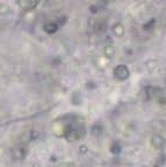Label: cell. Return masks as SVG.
I'll use <instances>...</instances> for the list:
<instances>
[{
	"label": "cell",
	"instance_id": "cell-1",
	"mask_svg": "<svg viewBox=\"0 0 166 167\" xmlns=\"http://www.w3.org/2000/svg\"><path fill=\"white\" fill-rule=\"evenodd\" d=\"M84 126L82 125H69L64 130L63 136L66 137L68 140H80L82 137H84Z\"/></svg>",
	"mask_w": 166,
	"mask_h": 167
},
{
	"label": "cell",
	"instance_id": "cell-2",
	"mask_svg": "<svg viewBox=\"0 0 166 167\" xmlns=\"http://www.w3.org/2000/svg\"><path fill=\"white\" fill-rule=\"evenodd\" d=\"M113 76L117 81H126L130 77V70L125 64H119L113 69Z\"/></svg>",
	"mask_w": 166,
	"mask_h": 167
},
{
	"label": "cell",
	"instance_id": "cell-3",
	"mask_svg": "<svg viewBox=\"0 0 166 167\" xmlns=\"http://www.w3.org/2000/svg\"><path fill=\"white\" fill-rule=\"evenodd\" d=\"M11 154L14 160H23L28 154V148H26L25 146H19V147L13 148Z\"/></svg>",
	"mask_w": 166,
	"mask_h": 167
},
{
	"label": "cell",
	"instance_id": "cell-4",
	"mask_svg": "<svg viewBox=\"0 0 166 167\" xmlns=\"http://www.w3.org/2000/svg\"><path fill=\"white\" fill-rule=\"evenodd\" d=\"M165 139L163 138L162 136H159V134H155V136L152 137V139H151V145L156 148V150H160L165 146Z\"/></svg>",
	"mask_w": 166,
	"mask_h": 167
},
{
	"label": "cell",
	"instance_id": "cell-5",
	"mask_svg": "<svg viewBox=\"0 0 166 167\" xmlns=\"http://www.w3.org/2000/svg\"><path fill=\"white\" fill-rule=\"evenodd\" d=\"M112 33L117 38H123L124 34H125V28L120 22H117L112 26Z\"/></svg>",
	"mask_w": 166,
	"mask_h": 167
},
{
	"label": "cell",
	"instance_id": "cell-6",
	"mask_svg": "<svg viewBox=\"0 0 166 167\" xmlns=\"http://www.w3.org/2000/svg\"><path fill=\"white\" fill-rule=\"evenodd\" d=\"M18 4L23 8V9H33L39 5V1H34V0H22V1H18Z\"/></svg>",
	"mask_w": 166,
	"mask_h": 167
},
{
	"label": "cell",
	"instance_id": "cell-7",
	"mask_svg": "<svg viewBox=\"0 0 166 167\" xmlns=\"http://www.w3.org/2000/svg\"><path fill=\"white\" fill-rule=\"evenodd\" d=\"M43 29L46 32L47 34H54L56 33L58 29V25L56 22H53V21H49V22L45 23V26H43Z\"/></svg>",
	"mask_w": 166,
	"mask_h": 167
},
{
	"label": "cell",
	"instance_id": "cell-8",
	"mask_svg": "<svg viewBox=\"0 0 166 167\" xmlns=\"http://www.w3.org/2000/svg\"><path fill=\"white\" fill-rule=\"evenodd\" d=\"M93 27L96 30H98V32H104V30L107 29L108 25H107V21H105V20L100 19V20H97V21H95V22L93 23Z\"/></svg>",
	"mask_w": 166,
	"mask_h": 167
},
{
	"label": "cell",
	"instance_id": "cell-9",
	"mask_svg": "<svg viewBox=\"0 0 166 167\" xmlns=\"http://www.w3.org/2000/svg\"><path fill=\"white\" fill-rule=\"evenodd\" d=\"M103 133V125L100 123H96L91 126V134L94 137H100Z\"/></svg>",
	"mask_w": 166,
	"mask_h": 167
},
{
	"label": "cell",
	"instance_id": "cell-10",
	"mask_svg": "<svg viewBox=\"0 0 166 167\" xmlns=\"http://www.w3.org/2000/svg\"><path fill=\"white\" fill-rule=\"evenodd\" d=\"M103 53H104L105 57H108V58H112V57L115 56V53H116V50H115V47L111 45H108L104 47V49H103Z\"/></svg>",
	"mask_w": 166,
	"mask_h": 167
},
{
	"label": "cell",
	"instance_id": "cell-11",
	"mask_svg": "<svg viewBox=\"0 0 166 167\" xmlns=\"http://www.w3.org/2000/svg\"><path fill=\"white\" fill-rule=\"evenodd\" d=\"M145 90L147 91L146 94L147 96L150 97V98H153V97H157V96L160 94V89H158V88H155V87H146V89Z\"/></svg>",
	"mask_w": 166,
	"mask_h": 167
},
{
	"label": "cell",
	"instance_id": "cell-12",
	"mask_svg": "<svg viewBox=\"0 0 166 167\" xmlns=\"http://www.w3.org/2000/svg\"><path fill=\"white\" fill-rule=\"evenodd\" d=\"M110 151H111V153H113V154H119L120 151H122V146H120V144L118 141H115V143L110 146Z\"/></svg>",
	"mask_w": 166,
	"mask_h": 167
},
{
	"label": "cell",
	"instance_id": "cell-13",
	"mask_svg": "<svg viewBox=\"0 0 166 167\" xmlns=\"http://www.w3.org/2000/svg\"><path fill=\"white\" fill-rule=\"evenodd\" d=\"M156 22H157V20H156L155 18H152L150 21H147V22L143 26V29H144V30H151V29H153V27H155Z\"/></svg>",
	"mask_w": 166,
	"mask_h": 167
},
{
	"label": "cell",
	"instance_id": "cell-14",
	"mask_svg": "<svg viewBox=\"0 0 166 167\" xmlns=\"http://www.w3.org/2000/svg\"><path fill=\"white\" fill-rule=\"evenodd\" d=\"M67 20H68V18H67L66 15H64V16H60V18L57 19V22H56V23L58 25V27H60V26H63V25L67 22Z\"/></svg>",
	"mask_w": 166,
	"mask_h": 167
},
{
	"label": "cell",
	"instance_id": "cell-15",
	"mask_svg": "<svg viewBox=\"0 0 166 167\" xmlns=\"http://www.w3.org/2000/svg\"><path fill=\"white\" fill-rule=\"evenodd\" d=\"M87 152H88V146L87 145H81L80 146V153L81 154H85Z\"/></svg>",
	"mask_w": 166,
	"mask_h": 167
},
{
	"label": "cell",
	"instance_id": "cell-16",
	"mask_svg": "<svg viewBox=\"0 0 166 167\" xmlns=\"http://www.w3.org/2000/svg\"><path fill=\"white\" fill-rule=\"evenodd\" d=\"M89 11L91 12L93 14H96L97 12H98V7H97L96 5H91V6L89 7Z\"/></svg>",
	"mask_w": 166,
	"mask_h": 167
},
{
	"label": "cell",
	"instance_id": "cell-17",
	"mask_svg": "<svg viewBox=\"0 0 166 167\" xmlns=\"http://www.w3.org/2000/svg\"><path fill=\"white\" fill-rule=\"evenodd\" d=\"M38 137H39V132H36V131H31V137H29L31 140H34Z\"/></svg>",
	"mask_w": 166,
	"mask_h": 167
},
{
	"label": "cell",
	"instance_id": "cell-18",
	"mask_svg": "<svg viewBox=\"0 0 166 167\" xmlns=\"http://www.w3.org/2000/svg\"><path fill=\"white\" fill-rule=\"evenodd\" d=\"M87 87H88V89H91V88H95V84H94V82H88Z\"/></svg>",
	"mask_w": 166,
	"mask_h": 167
},
{
	"label": "cell",
	"instance_id": "cell-19",
	"mask_svg": "<svg viewBox=\"0 0 166 167\" xmlns=\"http://www.w3.org/2000/svg\"><path fill=\"white\" fill-rule=\"evenodd\" d=\"M155 167H158V166H155Z\"/></svg>",
	"mask_w": 166,
	"mask_h": 167
}]
</instances>
